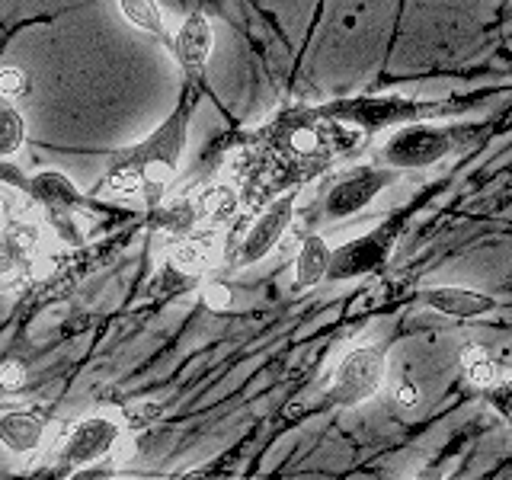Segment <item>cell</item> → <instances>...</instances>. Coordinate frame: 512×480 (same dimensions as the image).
<instances>
[{"label": "cell", "instance_id": "cell-1", "mask_svg": "<svg viewBox=\"0 0 512 480\" xmlns=\"http://www.w3.org/2000/svg\"><path fill=\"white\" fill-rule=\"evenodd\" d=\"M368 132L359 125L330 116L324 106L288 109L272 119L263 132V157H272V180L276 186H295L320 173L336 157L356 151Z\"/></svg>", "mask_w": 512, "mask_h": 480}, {"label": "cell", "instance_id": "cell-2", "mask_svg": "<svg viewBox=\"0 0 512 480\" xmlns=\"http://www.w3.org/2000/svg\"><path fill=\"white\" fill-rule=\"evenodd\" d=\"M199 96H202V80H186L180 90V100L170 109V116L160 122L148 138H141L132 148L116 151L109 160L112 167L135 170L141 176V186H144L141 196L148 199V208L164 202L167 186L176 180V173H180V160L189 141V122H192V112L199 106Z\"/></svg>", "mask_w": 512, "mask_h": 480}, {"label": "cell", "instance_id": "cell-3", "mask_svg": "<svg viewBox=\"0 0 512 480\" xmlns=\"http://www.w3.org/2000/svg\"><path fill=\"white\" fill-rule=\"evenodd\" d=\"M477 125H429V122H407L404 128L384 141L381 164L391 170H423L455 154L464 141L474 135Z\"/></svg>", "mask_w": 512, "mask_h": 480}, {"label": "cell", "instance_id": "cell-4", "mask_svg": "<svg viewBox=\"0 0 512 480\" xmlns=\"http://www.w3.org/2000/svg\"><path fill=\"white\" fill-rule=\"evenodd\" d=\"M0 183H7L13 189H23L32 202H39L45 208L48 221L55 224L58 234L68 240V244H80V240H84V234H77L80 228H77L74 215L84 212V205H90V202L84 199V192L68 180V173L42 170L36 176H23L16 167L0 160Z\"/></svg>", "mask_w": 512, "mask_h": 480}, {"label": "cell", "instance_id": "cell-5", "mask_svg": "<svg viewBox=\"0 0 512 480\" xmlns=\"http://www.w3.org/2000/svg\"><path fill=\"white\" fill-rule=\"evenodd\" d=\"M400 234H404L400 218H388V221H381L375 231L346 240V244H340L330 256L327 282H346V279L381 272L394 256V247L400 244Z\"/></svg>", "mask_w": 512, "mask_h": 480}, {"label": "cell", "instance_id": "cell-6", "mask_svg": "<svg viewBox=\"0 0 512 480\" xmlns=\"http://www.w3.org/2000/svg\"><path fill=\"white\" fill-rule=\"evenodd\" d=\"M330 116L343 119L349 125H359L362 132H378L384 125H400V122H426L429 116L445 112L442 103H426V100H404V96H356V100H333L324 103Z\"/></svg>", "mask_w": 512, "mask_h": 480}, {"label": "cell", "instance_id": "cell-7", "mask_svg": "<svg viewBox=\"0 0 512 480\" xmlns=\"http://www.w3.org/2000/svg\"><path fill=\"white\" fill-rule=\"evenodd\" d=\"M388 362L381 346H356L340 359L330 381L327 400L333 407H359L384 388Z\"/></svg>", "mask_w": 512, "mask_h": 480}, {"label": "cell", "instance_id": "cell-8", "mask_svg": "<svg viewBox=\"0 0 512 480\" xmlns=\"http://www.w3.org/2000/svg\"><path fill=\"white\" fill-rule=\"evenodd\" d=\"M295 202H298L295 189H288V192H282V196L272 199L263 212L253 218V224L244 231V237L237 240V247L231 250V266L244 269V266L266 260V256L279 247L282 234L292 228Z\"/></svg>", "mask_w": 512, "mask_h": 480}, {"label": "cell", "instance_id": "cell-9", "mask_svg": "<svg viewBox=\"0 0 512 480\" xmlns=\"http://www.w3.org/2000/svg\"><path fill=\"white\" fill-rule=\"evenodd\" d=\"M125 423L116 420L109 413H90L84 420H77L71 426V432L64 436L61 445V458L68 468H87V464H96L100 458H109L122 442Z\"/></svg>", "mask_w": 512, "mask_h": 480}, {"label": "cell", "instance_id": "cell-10", "mask_svg": "<svg viewBox=\"0 0 512 480\" xmlns=\"http://www.w3.org/2000/svg\"><path fill=\"white\" fill-rule=\"evenodd\" d=\"M400 170H391V167H378V164H365V167H356L349 170L343 180H336L327 192L324 199V215L327 221H343L349 215L362 212V208L372 202L378 192L388 189L394 180H397Z\"/></svg>", "mask_w": 512, "mask_h": 480}, {"label": "cell", "instance_id": "cell-11", "mask_svg": "<svg viewBox=\"0 0 512 480\" xmlns=\"http://www.w3.org/2000/svg\"><path fill=\"white\" fill-rule=\"evenodd\" d=\"M212 48H215V29L202 10L189 13L183 26L173 32L170 42V52L180 61L186 80H202V84H205V64L212 58Z\"/></svg>", "mask_w": 512, "mask_h": 480}, {"label": "cell", "instance_id": "cell-12", "mask_svg": "<svg viewBox=\"0 0 512 480\" xmlns=\"http://www.w3.org/2000/svg\"><path fill=\"white\" fill-rule=\"evenodd\" d=\"M423 304L432 311H439L445 317H458V320H471V317H487L496 311V298L477 292V288H464V285H436L423 292Z\"/></svg>", "mask_w": 512, "mask_h": 480}, {"label": "cell", "instance_id": "cell-13", "mask_svg": "<svg viewBox=\"0 0 512 480\" xmlns=\"http://www.w3.org/2000/svg\"><path fill=\"white\" fill-rule=\"evenodd\" d=\"M45 429H48V420L39 410L4 413V416H0V445H4L10 455L26 458V455L39 452V448H42Z\"/></svg>", "mask_w": 512, "mask_h": 480}, {"label": "cell", "instance_id": "cell-14", "mask_svg": "<svg viewBox=\"0 0 512 480\" xmlns=\"http://www.w3.org/2000/svg\"><path fill=\"white\" fill-rule=\"evenodd\" d=\"M36 240L39 231L29 228V224H10V228H0V279L16 276L36 253Z\"/></svg>", "mask_w": 512, "mask_h": 480}, {"label": "cell", "instance_id": "cell-15", "mask_svg": "<svg viewBox=\"0 0 512 480\" xmlns=\"http://www.w3.org/2000/svg\"><path fill=\"white\" fill-rule=\"evenodd\" d=\"M148 212H151V228L154 231H164L173 240L192 237V231H196V224H199L196 199H186V196L170 199V202H160V205L148 208Z\"/></svg>", "mask_w": 512, "mask_h": 480}, {"label": "cell", "instance_id": "cell-16", "mask_svg": "<svg viewBox=\"0 0 512 480\" xmlns=\"http://www.w3.org/2000/svg\"><path fill=\"white\" fill-rule=\"evenodd\" d=\"M333 247L320 234H308L301 240L298 260H295V285L298 288H314L317 282L327 279Z\"/></svg>", "mask_w": 512, "mask_h": 480}, {"label": "cell", "instance_id": "cell-17", "mask_svg": "<svg viewBox=\"0 0 512 480\" xmlns=\"http://www.w3.org/2000/svg\"><path fill=\"white\" fill-rule=\"evenodd\" d=\"M205 269H208V247L202 240L196 237L173 240L167 250V272H173V276L183 282H196Z\"/></svg>", "mask_w": 512, "mask_h": 480}, {"label": "cell", "instance_id": "cell-18", "mask_svg": "<svg viewBox=\"0 0 512 480\" xmlns=\"http://www.w3.org/2000/svg\"><path fill=\"white\" fill-rule=\"evenodd\" d=\"M237 189L228 186V183H212L199 192L196 199V212H199V221L205 224H228L234 215H237Z\"/></svg>", "mask_w": 512, "mask_h": 480}, {"label": "cell", "instance_id": "cell-19", "mask_svg": "<svg viewBox=\"0 0 512 480\" xmlns=\"http://www.w3.org/2000/svg\"><path fill=\"white\" fill-rule=\"evenodd\" d=\"M116 4H119V10H122L125 20L132 23L135 29L148 32V36L160 39L164 45L173 42L170 29H167V23H164V13H160V7L154 4V0H116Z\"/></svg>", "mask_w": 512, "mask_h": 480}, {"label": "cell", "instance_id": "cell-20", "mask_svg": "<svg viewBox=\"0 0 512 480\" xmlns=\"http://www.w3.org/2000/svg\"><path fill=\"white\" fill-rule=\"evenodd\" d=\"M461 372L480 391H487V388H493V384H496V365L487 356V349L477 346V343H468V346L461 349Z\"/></svg>", "mask_w": 512, "mask_h": 480}, {"label": "cell", "instance_id": "cell-21", "mask_svg": "<svg viewBox=\"0 0 512 480\" xmlns=\"http://www.w3.org/2000/svg\"><path fill=\"white\" fill-rule=\"evenodd\" d=\"M26 141V119L20 116L16 106H0V160L16 154Z\"/></svg>", "mask_w": 512, "mask_h": 480}, {"label": "cell", "instance_id": "cell-22", "mask_svg": "<svg viewBox=\"0 0 512 480\" xmlns=\"http://www.w3.org/2000/svg\"><path fill=\"white\" fill-rule=\"evenodd\" d=\"M26 93H29V77L23 68H13V64L0 68V96L4 100H23Z\"/></svg>", "mask_w": 512, "mask_h": 480}, {"label": "cell", "instance_id": "cell-23", "mask_svg": "<svg viewBox=\"0 0 512 480\" xmlns=\"http://www.w3.org/2000/svg\"><path fill=\"white\" fill-rule=\"evenodd\" d=\"M484 397H487V404L496 410V416H503L506 423H512V378L509 381H496L493 388H487L484 391Z\"/></svg>", "mask_w": 512, "mask_h": 480}, {"label": "cell", "instance_id": "cell-24", "mask_svg": "<svg viewBox=\"0 0 512 480\" xmlns=\"http://www.w3.org/2000/svg\"><path fill=\"white\" fill-rule=\"evenodd\" d=\"M26 384H29V368H26L23 362L7 359L4 365H0V388H4L7 394L23 391Z\"/></svg>", "mask_w": 512, "mask_h": 480}, {"label": "cell", "instance_id": "cell-25", "mask_svg": "<svg viewBox=\"0 0 512 480\" xmlns=\"http://www.w3.org/2000/svg\"><path fill=\"white\" fill-rule=\"evenodd\" d=\"M202 301H205V308H212V311H228L234 304V292L228 282H205Z\"/></svg>", "mask_w": 512, "mask_h": 480}, {"label": "cell", "instance_id": "cell-26", "mask_svg": "<svg viewBox=\"0 0 512 480\" xmlns=\"http://www.w3.org/2000/svg\"><path fill=\"white\" fill-rule=\"evenodd\" d=\"M122 416H125V426H148L160 416V404H157V400H144V404L125 407Z\"/></svg>", "mask_w": 512, "mask_h": 480}, {"label": "cell", "instance_id": "cell-27", "mask_svg": "<svg viewBox=\"0 0 512 480\" xmlns=\"http://www.w3.org/2000/svg\"><path fill=\"white\" fill-rule=\"evenodd\" d=\"M116 468H112L109 461H96V464H87V468H74L64 480H112Z\"/></svg>", "mask_w": 512, "mask_h": 480}, {"label": "cell", "instance_id": "cell-28", "mask_svg": "<svg viewBox=\"0 0 512 480\" xmlns=\"http://www.w3.org/2000/svg\"><path fill=\"white\" fill-rule=\"evenodd\" d=\"M228 477V471L221 468V461H212V464H202V468H192L180 477H173V480H224Z\"/></svg>", "mask_w": 512, "mask_h": 480}, {"label": "cell", "instance_id": "cell-29", "mask_svg": "<svg viewBox=\"0 0 512 480\" xmlns=\"http://www.w3.org/2000/svg\"><path fill=\"white\" fill-rule=\"evenodd\" d=\"M394 400H397L400 407H416V404H420V391H416V384L400 381L397 388H394Z\"/></svg>", "mask_w": 512, "mask_h": 480}, {"label": "cell", "instance_id": "cell-30", "mask_svg": "<svg viewBox=\"0 0 512 480\" xmlns=\"http://www.w3.org/2000/svg\"><path fill=\"white\" fill-rule=\"evenodd\" d=\"M71 474V468L64 461H58V464H48V468H39L36 474H32L29 480H64Z\"/></svg>", "mask_w": 512, "mask_h": 480}, {"label": "cell", "instance_id": "cell-31", "mask_svg": "<svg viewBox=\"0 0 512 480\" xmlns=\"http://www.w3.org/2000/svg\"><path fill=\"white\" fill-rule=\"evenodd\" d=\"M4 215H7V196L0 192V218H4Z\"/></svg>", "mask_w": 512, "mask_h": 480}, {"label": "cell", "instance_id": "cell-32", "mask_svg": "<svg viewBox=\"0 0 512 480\" xmlns=\"http://www.w3.org/2000/svg\"><path fill=\"white\" fill-rule=\"evenodd\" d=\"M420 480H432V477H420Z\"/></svg>", "mask_w": 512, "mask_h": 480}]
</instances>
